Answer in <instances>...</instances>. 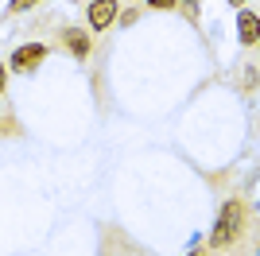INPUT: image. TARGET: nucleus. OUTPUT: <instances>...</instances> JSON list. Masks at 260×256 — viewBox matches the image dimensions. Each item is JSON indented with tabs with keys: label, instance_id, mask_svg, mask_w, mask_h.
<instances>
[{
	"label": "nucleus",
	"instance_id": "nucleus-9",
	"mask_svg": "<svg viewBox=\"0 0 260 256\" xmlns=\"http://www.w3.org/2000/svg\"><path fill=\"white\" fill-rule=\"evenodd\" d=\"M4 89H8V62H0V97H4Z\"/></svg>",
	"mask_w": 260,
	"mask_h": 256
},
{
	"label": "nucleus",
	"instance_id": "nucleus-6",
	"mask_svg": "<svg viewBox=\"0 0 260 256\" xmlns=\"http://www.w3.org/2000/svg\"><path fill=\"white\" fill-rule=\"evenodd\" d=\"M43 0H12L8 4V16H20V12H31V8H39Z\"/></svg>",
	"mask_w": 260,
	"mask_h": 256
},
{
	"label": "nucleus",
	"instance_id": "nucleus-8",
	"mask_svg": "<svg viewBox=\"0 0 260 256\" xmlns=\"http://www.w3.org/2000/svg\"><path fill=\"white\" fill-rule=\"evenodd\" d=\"M148 8H155V12H171V8H175V0H148Z\"/></svg>",
	"mask_w": 260,
	"mask_h": 256
},
{
	"label": "nucleus",
	"instance_id": "nucleus-4",
	"mask_svg": "<svg viewBox=\"0 0 260 256\" xmlns=\"http://www.w3.org/2000/svg\"><path fill=\"white\" fill-rule=\"evenodd\" d=\"M117 8H120V0H89L86 4V23L93 31H105V27H113V20H117Z\"/></svg>",
	"mask_w": 260,
	"mask_h": 256
},
{
	"label": "nucleus",
	"instance_id": "nucleus-7",
	"mask_svg": "<svg viewBox=\"0 0 260 256\" xmlns=\"http://www.w3.org/2000/svg\"><path fill=\"white\" fill-rule=\"evenodd\" d=\"M175 8H183V12H186V20L198 23V0H175Z\"/></svg>",
	"mask_w": 260,
	"mask_h": 256
},
{
	"label": "nucleus",
	"instance_id": "nucleus-2",
	"mask_svg": "<svg viewBox=\"0 0 260 256\" xmlns=\"http://www.w3.org/2000/svg\"><path fill=\"white\" fill-rule=\"evenodd\" d=\"M58 43H62L66 51L74 54L78 62H89V54H93V47H98V39L89 35V27H62Z\"/></svg>",
	"mask_w": 260,
	"mask_h": 256
},
{
	"label": "nucleus",
	"instance_id": "nucleus-1",
	"mask_svg": "<svg viewBox=\"0 0 260 256\" xmlns=\"http://www.w3.org/2000/svg\"><path fill=\"white\" fill-rule=\"evenodd\" d=\"M249 217H252V210H249L245 198H229V202L221 206V213H217L214 229H210V248H214V252L233 248L241 237H245V229H249Z\"/></svg>",
	"mask_w": 260,
	"mask_h": 256
},
{
	"label": "nucleus",
	"instance_id": "nucleus-11",
	"mask_svg": "<svg viewBox=\"0 0 260 256\" xmlns=\"http://www.w3.org/2000/svg\"><path fill=\"white\" fill-rule=\"evenodd\" d=\"M186 256H206V252H186Z\"/></svg>",
	"mask_w": 260,
	"mask_h": 256
},
{
	"label": "nucleus",
	"instance_id": "nucleus-10",
	"mask_svg": "<svg viewBox=\"0 0 260 256\" xmlns=\"http://www.w3.org/2000/svg\"><path fill=\"white\" fill-rule=\"evenodd\" d=\"M229 4H237V8H241V4H245V0H229Z\"/></svg>",
	"mask_w": 260,
	"mask_h": 256
},
{
	"label": "nucleus",
	"instance_id": "nucleus-5",
	"mask_svg": "<svg viewBox=\"0 0 260 256\" xmlns=\"http://www.w3.org/2000/svg\"><path fill=\"white\" fill-rule=\"evenodd\" d=\"M256 27H260L256 12H252V8H241V16H237V35H241V43H245V47H256Z\"/></svg>",
	"mask_w": 260,
	"mask_h": 256
},
{
	"label": "nucleus",
	"instance_id": "nucleus-3",
	"mask_svg": "<svg viewBox=\"0 0 260 256\" xmlns=\"http://www.w3.org/2000/svg\"><path fill=\"white\" fill-rule=\"evenodd\" d=\"M43 58H47V47H43V43H23V47H16V51H12L8 70L31 74V70H39V62H43Z\"/></svg>",
	"mask_w": 260,
	"mask_h": 256
}]
</instances>
